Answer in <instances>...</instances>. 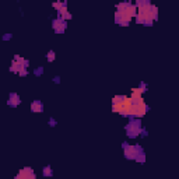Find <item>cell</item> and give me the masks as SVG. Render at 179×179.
Wrapping results in <instances>:
<instances>
[{
	"label": "cell",
	"instance_id": "6da1fadb",
	"mask_svg": "<svg viewBox=\"0 0 179 179\" xmlns=\"http://www.w3.org/2000/svg\"><path fill=\"white\" fill-rule=\"evenodd\" d=\"M137 14V6L131 4L130 2H122L116 4V11H115V22L119 25L127 27L130 24V20L136 17Z\"/></svg>",
	"mask_w": 179,
	"mask_h": 179
},
{
	"label": "cell",
	"instance_id": "7a4b0ae2",
	"mask_svg": "<svg viewBox=\"0 0 179 179\" xmlns=\"http://www.w3.org/2000/svg\"><path fill=\"white\" fill-rule=\"evenodd\" d=\"M137 24H144L147 27H151L155 20H158V7L154 4L145 6V7L137 8V14L134 17Z\"/></svg>",
	"mask_w": 179,
	"mask_h": 179
},
{
	"label": "cell",
	"instance_id": "3957f363",
	"mask_svg": "<svg viewBox=\"0 0 179 179\" xmlns=\"http://www.w3.org/2000/svg\"><path fill=\"white\" fill-rule=\"evenodd\" d=\"M125 130H126V134H127L129 139H134L140 134L141 131V120L137 117V119H131L127 125L125 126Z\"/></svg>",
	"mask_w": 179,
	"mask_h": 179
},
{
	"label": "cell",
	"instance_id": "277c9868",
	"mask_svg": "<svg viewBox=\"0 0 179 179\" xmlns=\"http://www.w3.org/2000/svg\"><path fill=\"white\" fill-rule=\"evenodd\" d=\"M122 148H123V153H125V157L127 159H136V157L143 153V148L139 144L130 145L129 143H123Z\"/></svg>",
	"mask_w": 179,
	"mask_h": 179
},
{
	"label": "cell",
	"instance_id": "5b68a950",
	"mask_svg": "<svg viewBox=\"0 0 179 179\" xmlns=\"http://www.w3.org/2000/svg\"><path fill=\"white\" fill-rule=\"evenodd\" d=\"M28 64H30V62H28V60H25V59L22 57V56L16 55V56H14V59H13V62H11L10 71L17 73V74H18V73L21 71V70L27 69V67H28Z\"/></svg>",
	"mask_w": 179,
	"mask_h": 179
},
{
	"label": "cell",
	"instance_id": "8992f818",
	"mask_svg": "<svg viewBox=\"0 0 179 179\" xmlns=\"http://www.w3.org/2000/svg\"><path fill=\"white\" fill-rule=\"evenodd\" d=\"M52 27H53V30H55L56 34H63L64 30H66V27H67V21L63 18H60V17H57V18H55L52 21Z\"/></svg>",
	"mask_w": 179,
	"mask_h": 179
},
{
	"label": "cell",
	"instance_id": "52a82bcc",
	"mask_svg": "<svg viewBox=\"0 0 179 179\" xmlns=\"http://www.w3.org/2000/svg\"><path fill=\"white\" fill-rule=\"evenodd\" d=\"M16 179H35V172H34L32 168H30V167L22 168V169L17 173Z\"/></svg>",
	"mask_w": 179,
	"mask_h": 179
},
{
	"label": "cell",
	"instance_id": "ba28073f",
	"mask_svg": "<svg viewBox=\"0 0 179 179\" xmlns=\"http://www.w3.org/2000/svg\"><path fill=\"white\" fill-rule=\"evenodd\" d=\"M20 102H21V99H20V95L16 94V92H11L10 95H8V106H11V108H16V106L20 105Z\"/></svg>",
	"mask_w": 179,
	"mask_h": 179
},
{
	"label": "cell",
	"instance_id": "9c48e42d",
	"mask_svg": "<svg viewBox=\"0 0 179 179\" xmlns=\"http://www.w3.org/2000/svg\"><path fill=\"white\" fill-rule=\"evenodd\" d=\"M31 111H32L34 113H41V112H44V103L38 99L34 101V102L31 103Z\"/></svg>",
	"mask_w": 179,
	"mask_h": 179
},
{
	"label": "cell",
	"instance_id": "30bf717a",
	"mask_svg": "<svg viewBox=\"0 0 179 179\" xmlns=\"http://www.w3.org/2000/svg\"><path fill=\"white\" fill-rule=\"evenodd\" d=\"M126 95H115L113 98H112V106H119L122 105L123 102L126 101Z\"/></svg>",
	"mask_w": 179,
	"mask_h": 179
},
{
	"label": "cell",
	"instance_id": "8fae6325",
	"mask_svg": "<svg viewBox=\"0 0 179 179\" xmlns=\"http://www.w3.org/2000/svg\"><path fill=\"white\" fill-rule=\"evenodd\" d=\"M52 6H53V8H56L57 13H60V11H63L64 8H67V3L66 2H55Z\"/></svg>",
	"mask_w": 179,
	"mask_h": 179
},
{
	"label": "cell",
	"instance_id": "7c38bea8",
	"mask_svg": "<svg viewBox=\"0 0 179 179\" xmlns=\"http://www.w3.org/2000/svg\"><path fill=\"white\" fill-rule=\"evenodd\" d=\"M57 17H60V18H63V20H71V14L67 11V8H64L63 11H60V13H57Z\"/></svg>",
	"mask_w": 179,
	"mask_h": 179
},
{
	"label": "cell",
	"instance_id": "4fadbf2b",
	"mask_svg": "<svg viewBox=\"0 0 179 179\" xmlns=\"http://www.w3.org/2000/svg\"><path fill=\"white\" fill-rule=\"evenodd\" d=\"M151 0H136V6L137 7H145V6H150Z\"/></svg>",
	"mask_w": 179,
	"mask_h": 179
},
{
	"label": "cell",
	"instance_id": "5bb4252c",
	"mask_svg": "<svg viewBox=\"0 0 179 179\" xmlns=\"http://www.w3.org/2000/svg\"><path fill=\"white\" fill-rule=\"evenodd\" d=\"M53 172H52V168L50 167H45L44 168V176H52Z\"/></svg>",
	"mask_w": 179,
	"mask_h": 179
},
{
	"label": "cell",
	"instance_id": "9a60e30c",
	"mask_svg": "<svg viewBox=\"0 0 179 179\" xmlns=\"http://www.w3.org/2000/svg\"><path fill=\"white\" fill-rule=\"evenodd\" d=\"M134 161H137V162H144L145 161V154H144V151H143L141 154H139V155L136 157V159Z\"/></svg>",
	"mask_w": 179,
	"mask_h": 179
},
{
	"label": "cell",
	"instance_id": "2e32d148",
	"mask_svg": "<svg viewBox=\"0 0 179 179\" xmlns=\"http://www.w3.org/2000/svg\"><path fill=\"white\" fill-rule=\"evenodd\" d=\"M55 57H56V53L53 52V50H49V52H48V62H53Z\"/></svg>",
	"mask_w": 179,
	"mask_h": 179
},
{
	"label": "cell",
	"instance_id": "e0dca14e",
	"mask_svg": "<svg viewBox=\"0 0 179 179\" xmlns=\"http://www.w3.org/2000/svg\"><path fill=\"white\" fill-rule=\"evenodd\" d=\"M42 73H44V67H41V66H39L38 69L34 70V74H35V76H41Z\"/></svg>",
	"mask_w": 179,
	"mask_h": 179
},
{
	"label": "cell",
	"instance_id": "ac0fdd59",
	"mask_svg": "<svg viewBox=\"0 0 179 179\" xmlns=\"http://www.w3.org/2000/svg\"><path fill=\"white\" fill-rule=\"evenodd\" d=\"M18 74H20V76H21V77H25V76H27V74H28V70H27V69L21 70V71H20V73H18Z\"/></svg>",
	"mask_w": 179,
	"mask_h": 179
},
{
	"label": "cell",
	"instance_id": "d6986e66",
	"mask_svg": "<svg viewBox=\"0 0 179 179\" xmlns=\"http://www.w3.org/2000/svg\"><path fill=\"white\" fill-rule=\"evenodd\" d=\"M140 134H141L143 137H145V136H147L148 133H147V130H145V129H141V131H140Z\"/></svg>",
	"mask_w": 179,
	"mask_h": 179
},
{
	"label": "cell",
	"instance_id": "ffe728a7",
	"mask_svg": "<svg viewBox=\"0 0 179 179\" xmlns=\"http://www.w3.org/2000/svg\"><path fill=\"white\" fill-rule=\"evenodd\" d=\"M49 125H50V126H55V125H56V120L53 119V117H50V119H49Z\"/></svg>",
	"mask_w": 179,
	"mask_h": 179
},
{
	"label": "cell",
	"instance_id": "44dd1931",
	"mask_svg": "<svg viewBox=\"0 0 179 179\" xmlns=\"http://www.w3.org/2000/svg\"><path fill=\"white\" fill-rule=\"evenodd\" d=\"M10 38H11V34H7V35L3 36V39H4V41H7V39H10Z\"/></svg>",
	"mask_w": 179,
	"mask_h": 179
},
{
	"label": "cell",
	"instance_id": "7402d4cb",
	"mask_svg": "<svg viewBox=\"0 0 179 179\" xmlns=\"http://www.w3.org/2000/svg\"><path fill=\"white\" fill-rule=\"evenodd\" d=\"M53 81H55V83H60V77H55Z\"/></svg>",
	"mask_w": 179,
	"mask_h": 179
}]
</instances>
